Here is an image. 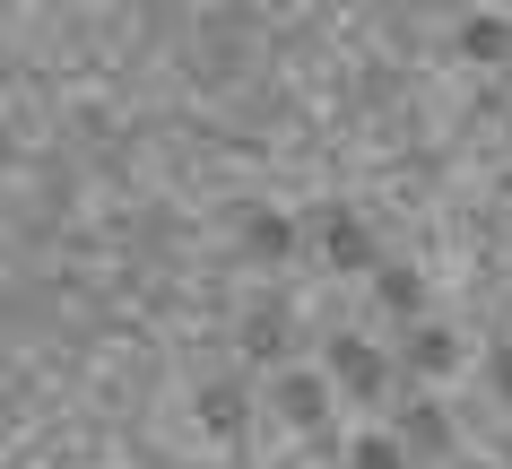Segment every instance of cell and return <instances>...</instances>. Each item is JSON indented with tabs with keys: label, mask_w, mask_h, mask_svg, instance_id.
<instances>
[{
	"label": "cell",
	"mask_w": 512,
	"mask_h": 469,
	"mask_svg": "<svg viewBox=\"0 0 512 469\" xmlns=\"http://www.w3.org/2000/svg\"><path fill=\"white\" fill-rule=\"evenodd\" d=\"M313 244H322V261H330V270H348V278H374V235H365V218H356V209H322Z\"/></svg>",
	"instance_id": "obj_5"
},
{
	"label": "cell",
	"mask_w": 512,
	"mask_h": 469,
	"mask_svg": "<svg viewBox=\"0 0 512 469\" xmlns=\"http://www.w3.org/2000/svg\"><path fill=\"white\" fill-rule=\"evenodd\" d=\"M391 365L417 374V383H434V374H452V365H460V331H452V322H417V331H400Z\"/></svg>",
	"instance_id": "obj_6"
},
{
	"label": "cell",
	"mask_w": 512,
	"mask_h": 469,
	"mask_svg": "<svg viewBox=\"0 0 512 469\" xmlns=\"http://www.w3.org/2000/svg\"><path fill=\"white\" fill-rule=\"evenodd\" d=\"M235 244H243V261H287V252L304 244V226L287 218V209H252V218L235 226Z\"/></svg>",
	"instance_id": "obj_9"
},
{
	"label": "cell",
	"mask_w": 512,
	"mask_h": 469,
	"mask_svg": "<svg viewBox=\"0 0 512 469\" xmlns=\"http://www.w3.org/2000/svg\"><path fill=\"white\" fill-rule=\"evenodd\" d=\"M200 469H217V461H200Z\"/></svg>",
	"instance_id": "obj_15"
},
{
	"label": "cell",
	"mask_w": 512,
	"mask_h": 469,
	"mask_svg": "<svg viewBox=\"0 0 512 469\" xmlns=\"http://www.w3.org/2000/svg\"><path fill=\"white\" fill-rule=\"evenodd\" d=\"M348 469H408V452H400L391 426H365V435L348 443Z\"/></svg>",
	"instance_id": "obj_10"
},
{
	"label": "cell",
	"mask_w": 512,
	"mask_h": 469,
	"mask_svg": "<svg viewBox=\"0 0 512 469\" xmlns=\"http://www.w3.org/2000/svg\"><path fill=\"white\" fill-rule=\"evenodd\" d=\"M322 374H330V391H339L348 409H382V400H391V383H400L391 348H374L365 331H330V348H322Z\"/></svg>",
	"instance_id": "obj_1"
},
{
	"label": "cell",
	"mask_w": 512,
	"mask_h": 469,
	"mask_svg": "<svg viewBox=\"0 0 512 469\" xmlns=\"http://www.w3.org/2000/svg\"><path fill=\"white\" fill-rule=\"evenodd\" d=\"M460 44H469L478 61H495V53L512 44V35H504V18H460Z\"/></svg>",
	"instance_id": "obj_11"
},
{
	"label": "cell",
	"mask_w": 512,
	"mask_h": 469,
	"mask_svg": "<svg viewBox=\"0 0 512 469\" xmlns=\"http://www.w3.org/2000/svg\"><path fill=\"white\" fill-rule=\"evenodd\" d=\"M486 391H495V409L512 417V339H495V348H486Z\"/></svg>",
	"instance_id": "obj_12"
},
{
	"label": "cell",
	"mask_w": 512,
	"mask_h": 469,
	"mask_svg": "<svg viewBox=\"0 0 512 469\" xmlns=\"http://www.w3.org/2000/svg\"><path fill=\"white\" fill-rule=\"evenodd\" d=\"M504 469H512V435H504Z\"/></svg>",
	"instance_id": "obj_14"
},
{
	"label": "cell",
	"mask_w": 512,
	"mask_h": 469,
	"mask_svg": "<svg viewBox=\"0 0 512 469\" xmlns=\"http://www.w3.org/2000/svg\"><path fill=\"white\" fill-rule=\"evenodd\" d=\"M452 469H504V461H452Z\"/></svg>",
	"instance_id": "obj_13"
},
{
	"label": "cell",
	"mask_w": 512,
	"mask_h": 469,
	"mask_svg": "<svg viewBox=\"0 0 512 469\" xmlns=\"http://www.w3.org/2000/svg\"><path fill=\"white\" fill-rule=\"evenodd\" d=\"M191 409H200V426L226 443V435H243V426H252V383H243V374H209V383L191 391Z\"/></svg>",
	"instance_id": "obj_7"
},
{
	"label": "cell",
	"mask_w": 512,
	"mask_h": 469,
	"mask_svg": "<svg viewBox=\"0 0 512 469\" xmlns=\"http://www.w3.org/2000/svg\"><path fill=\"white\" fill-rule=\"evenodd\" d=\"M374 304L400 331H417V322H426V278L408 270V261H374Z\"/></svg>",
	"instance_id": "obj_8"
},
{
	"label": "cell",
	"mask_w": 512,
	"mask_h": 469,
	"mask_svg": "<svg viewBox=\"0 0 512 469\" xmlns=\"http://www.w3.org/2000/svg\"><path fill=\"white\" fill-rule=\"evenodd\" d=\"M330 409H339V391H330L322 365H287V374H270V417L287 426V435H330Z\"/></svg>",
	"instance_id": "obj_2"
},
{
	"label": "cell",
	"mask_w": 512,
	"mask_h": 469,
	"mask_svg": "<svg viewBox=\"0 0 512 469\" xmlns=\"http://www.w3.org/2000/svg\"><path fill=\"white\" fill-rule=\"evenodd\" d=\"M391 435H400L408 469H417V461H443V452H452V417H443L434 391H408L400 409H391Z\"/></svg>",
	"instance_id": "obj_4"
},
{
	"label": "cell",
	"mask_w": 512,
	"mask_h": 469,
	"mask_svg": "<svg viewBox=\"0 0 512 469\" xmlns=\"http://www.w3.org/2000/svg\"><path fill=\"white\" fill-rule=\"evenodd\" d=\"M235 348L252 365H278L287 374V348H296V313H287V296H261V304H243V322H235Z\"/></svg>",
	"instance_id": "obj_3"
}]
</instances>
